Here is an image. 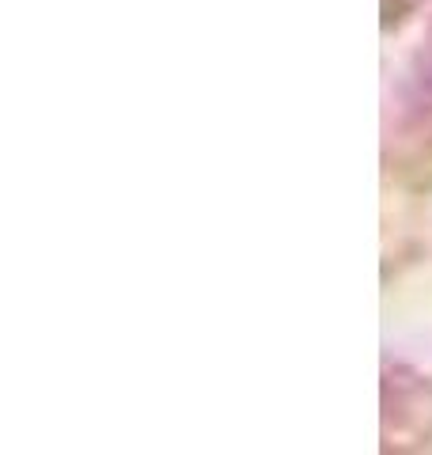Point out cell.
<instances>
[{
  "label": "cell",
  "instance_id": "1",
  "mask_svg": "<svg viewBox=\"0 0 432 455\" xmlns=\"http://www.w3.org/2000/svg\"><path fill=\"white\" fill-rule=\"evenodd\" d=\"M380 8H383V31H398L417 8V0H380Z\"/></svg>",
  "mask_w": 432,
  "mask_h": 455
}]
</instances>
